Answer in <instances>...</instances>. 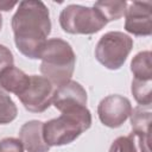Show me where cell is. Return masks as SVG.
Wrapping results in <instances>:
<instances>
[{"label":"cell","instance_id":"cell-1","mask_svg":"<svg viewBox=\"0 0 152 152\" xmlns=\"http://www.w3.org/2000/svg\"><path fill=\"white\" fill-rule=\"evenodd\" d=\"M12 30L17 49L30 59H40L51 32L49 8L39 0H24L12 17Z\"/></svg>","mask_w":152,"mask_h":152},{"label":"cell","instance_id":"cell-2","mask_svg":"<svg viewBox=\"0 0 152 152\" xmlns=\"http://www.w3.org/2000/svg\"><path fill=\"white\" fill-rule=\"evenodd\" d=\"M40 72L55 87L71 80L75 70L76 55L71 45L61 39H48L40 55Z\"/></svg>","mask_w":152,"mask_h":152},{"label":"cell","instance_id":"cell-3","mask_svg":"<svg viewBox=\"0 0 152 152\" xmlns=\"http://www.w3.org/2000/svg\"><path fill=\"white\" fill-rule=\"evenodd\" d=\"M91 126V113L87 107L62 112L58 118L43 125L45 142L51 146L68 145Z\"/></svg>","mask_w":152,"mask_h":152},{"label":"cell","instance_id":"cell-4","mask_svg":"<svg viewBox=\"0 0 152 152\" xmlns=\"http://www.w3.org/2000/svg\"><path fill=\"white\" fill-rule=\"evenodd\" d=\"M59 25L70 34H93L101 31L107 21L95 7L68 5L59 14Z\"/></svg>","mask_w":152,"mask_h":152},{"label":"cell","instance_id":"cell-5","mask_svg":"<svg viewBox=\"0 0 152 152\" xmlns=\"http://www.w3.org/2000/svg\"><path fill=\"white\" fill-rule=\"evenodd\" d=\"M133 49V39L120 31H109L97 42L95 48L96 59L109 70L120 69Z\"/></svg>","mask_w":152,"mask_h":152},{"label":"cell","instance_id":"cell-6","mask_svg":"<svg viewBox=\"0 0 152 152\" xmlns=\"http://www.w3.org/2000/svg\"><path fill=\"white\" fill-rule=\"evenodd\" d=\"M55 89L56 87L46 77L31 75L27 87L18 99L28 112L42 113L51 106Z\"/></svg>","mask_w":152,"mask_h":152},{"label":"cell","instance_id":"cell-7","mask_svg":"<svg viewBox=\"0 0 152 152\" xmlns=\"http://www.w3.org/2000/svg\"><path fill=\"white\" fill-rule=\"evenodd\" d=\"M132 104L131 101L122 95H108L102 99L97 106V115L100 121L109 127H120L131 115Z\"/></svg>","mask_w":152,"mask_h":152},{"label":"cell","instance_id":"cell-8","mask_svg":"<svg viewBox=\"0 0 152 152\" xmlns=\"http://www.w3.org/2000/svg\"><path fill=\"white\" fill-rule=\"evenodd\" d=\"M125 12V30L134 36H151L152 4L150 1H133Z\"/></svg>","mask_w":152,"mask_h":152},{"label":"cell","instance_id":"cell-9","mask_svg":"<svg viewBox=\"0 0 152 152\" xmlns=\"http://www.w3.org/2000/svg\"><path fill=\"white\" fill-rule=\"evenodd\" d=\"M87 91L86 89L76 81H68L55 89L52 104L61 113L87 107Z\"/></svg>","mask_w":152,"mask_h":152},{"label":"cell","instance_id":"cell-10","mask_svg":"<svg viewBox=\"0 0 152 152\" xmlns=\"http://www.w3.org/2000/svg\"><path fill=\"white\" fill-rule=\"evenodd\" d=\"M43 125L44 122L39 120H31L20 127L19 140L27 152H48L50 150L44 140Z\"/></svg>","mask_w":152,"mask_h":152},{"label":"cell","instance_id":"cell-11","mask_svg":"<svg viewBox=\"0 0 152 152\" xmlns=\"http://www.w3.org/2000/svg\"><path fill=\"white\" fill-rule=\"evenodd\" d=\"M109 152H151L150 134L132 131L128 135L116 138Z\"/></svg>","mask_w":152,"mask_h":152},{"label":"cell","instance_id":"cell-12","mask_svg":"<svg viewBox=\"0 0 152 152\" xmlns=\"http://www.w3.org/2000/svg\"><path fill=\"white\" fill-rule=\"evenodd\" d=\"M28 81L30 76L14 65L6 68L0 74V87L7 93H13L17 96L25 90Z\"/></svg>","mask_w":152,"mask_h":152},{"label":"cell","instance_id":"cell-13","mask_svg":"<svg viewBox=\"0 0 152 152\" xmlns=\"http://www.w3.org/2000/svg\"><path fill=\"white\" fill-rule=\"evenodd\" d=\"M131 71L134 78L138 80H152V53L151 51L138 52L131 62Z\"/></svg>","mask_w":152,"mask_h":152},{"label":"cell","instance_id":"cell-14","mask_svg":"<svg viewBox=\"0 0 152 152\" xmlns=\"http://www.w3.org/2000/svg\"><path fill=\"white\" fill-rule=\"evenodd\" d=\"M93 7H95L100 12V14L104 18V20L108 23V21L118 20L125 15L127 2L122 0H108V1L103 0V1H96Z\"/></svg>","mask_w":152,"mask_h":152},{"label":"cell","instance_id":"cell-15","mask_svg":"<svg viewBox=\"0 0 152 152\" xmlns=\"http://www.w3.org/2000/svg\"><path fill=\"white\" fill-rule=\"evenodd\" d=\"M131 125L132 129L135 132H141L150 134V125L152 121L151 106H137L131 112Z\"/></svg>","mask_w":152,"mask_h":152},{"label":"cell","instance_id":"cell-16","mask_svg":"<svg viewBox=\"0 0 152 152\" xmlns=\"http://www.w3.org/2000/svg\"><path fill=\"white\" fill-rule=\"evenodd\" d=\"M131 91L135 101L141 106H151L152 103V80H138L133 78Z\"/></svg>","mask_w":152,"mask_h":152},{"label":"cell","instance_id":"cell-17","mask_svg":"<svg viewBox=\"0 0 152 152\" xmlns=\"http://www.w3.org/2000/svg\"><path fill=\"white\" fill-rule=\"evenodd\" d=\"M18 114V108L10 94L0 87V125L12 122Z\"/></svg>","mask_w":152,"mask_h":152},{"label":"cell","instance_id":"cell-18","mask_svg":"<svg viewBox=\"0 0 152 152\" xmlns=\"http://www.w3.org/2000/svg\"><path fill=\"white\" fill-rule=\"evenodd\" d=\"M0 152H24V147L17 138H4L0 140Z\"/></svg>","mask_w":152,"mask_h":152},{"label":"cell","instance_id":"cell-19","mask_svg":"<svg viewBox=\"0 0 152 152\" xmlns=\"http://www.w3.org/2000/svg\"><path fill=\"white\" fill-rule=\"evenodd\" d=\"M14 63V58H13V55L11 52V50L0 44V74L8 66H12Z\"/></svg>","mask_w":152,"mask_h":152},{"label":"cell","instance_id":"cell-20","mask_svg":"<svg viewBox=\"0 0 152 152\" xmlns=\"http://www.w3.org/2000/svg\"><path fill=\"white\" fill-rule=\"evenodd\" d=\"M15 5H18V2L17 1H0V11H5V12H7V11H11Z\"/></svg>","mask_w":152,"mask_h":152},{"label":"cell","instance_id":"cell-21","mask_svg":"<svg viewBox=\"0 0 152 152\" xmlns=\"http://www.w3.org/2000/svg\"><path fill=\"white\" fill-rule=\"evenodd\" d=\"M1 26H2V17L0 14V30H1Z\"/></svg>","mask_w":152,"mask_h":152}]
</instances>
